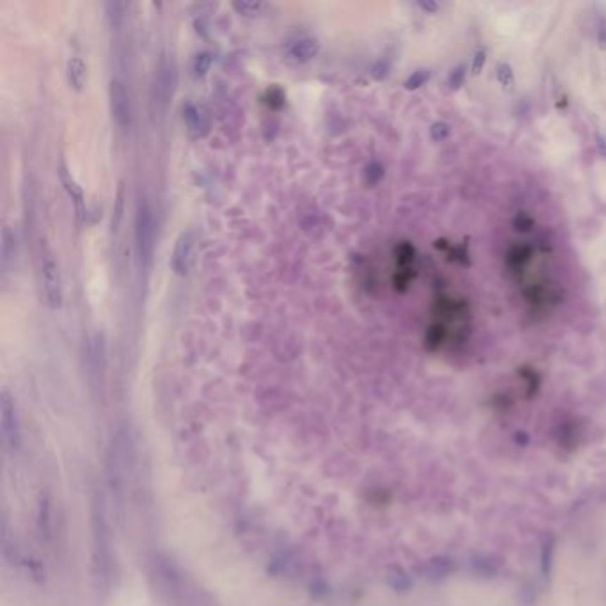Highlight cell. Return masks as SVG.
<instances>
[{"mask_svg":"<svg viewBox=\"0 0 606 606\" xmlns=\"http://www.w3.org/2000/svg\"><path fill=\"white\" fill-rule=\"evenodd\" d=\"M321 52V41L313 36H301V38L290 39L285 46L286 59L295 65H304L315 59Z\"/></svg>","mask_w":606,"mask_h":606,"instance_id":"30bf717a","label":"cell"},{"mask_svg":"<svg viewBox=\"0 0 606 606\" xmlns=\"http://www.w3.org/2000/svg\"><path fill=\"white\" fill-rule=\"evenodd\" d=\"M212 63H214V57L210 52H200L196 53L193 60V72L196 77H205L210 70Z\"/></svg>","mask_w":606,"mask_h":606,"instance_id":"7402d4cb","label":"cell"},{"mask_svg":"<svg viewBox=\"0 0 606 606\" xmlns=\"http://www.w3.org/2000/svg\"><path fill=\"white\" fill-rule=\"evenodd\" d=\"M134 466V441L129 427H120L112 434L107 450V484L117 508H123L124 491Z\"/></svg>","mask_w":606,"mask_h":606,"instance_id":"7a4b0ae2","label":"cell"},{"mask_svg":"<svg viewBox=\"0 0 606 606\" xmlns=\"http://www.w3.org/2000/svg\"><path fill=\"white\" fill-rule=\"evenodd\" d=\"M183 121L187 124V130L191 136L203 137L208 132V116L205 114L203 107L196 105V103H188L183 107Z\"/></svg>","mask_w":606,"mask_h":606,"instance_id":"5bb4252c","label":"cell"},{"mask_svg":"<svg viewBox=\"0 0 606 606\" xmlns=\"http://www.w3.org/2000/svg\"><path fill=\"white\" fill-rule=\"evenodd\" d=\"M416 8L423 9V11L429 13V15H434V13L439 9V4H437V2H416Z\"/></svg>","mask_w":606,"mask_h":606,"instance_id":"d6a6232c","label":"cell"},{"mask_svg":"<svg viewBox=\"0 0 606 606\" xmlns=\"http://www.w3.org/2000/svg\"><path fill=\"white\" fill-rule=\"evenodd\" d=\"M194 231L193 230H183L180 233V237L176 238V244H174L173 258H171V267H173L174 274L176 276H187L191 271V262H193V251H194Z\"/></svg>","mask_w":606,"mask_h":606,"instance_id":"9c48e42d","label":"cell"},{"mask_svg":"<svg viewBox=\"0 0 606 606\" xmlns=\"http://www.w3.org/2000/svg\"><path fill=\"white\" fill-rule=\"evenodd\" d=\"M429 79H430V70L420 68L407 77L406 82H404V87H406L407 91H416L422 86H425V84L429 82Z\"/></svg>","mask_w":606,"mask_h":606,"instance_id":"44dd1931","label":"cell"},{"mask_svg":"<svg viewBox=\"0 0 606 606\" xmlns=\"http://www.w3.org/2000/svg\"><path fill=\"white\" fill-rule=\"evenodd\" d=\"M498 82L501 84L503 87H507V89H512L514 84H516V80H514V72L512 68L508 65H500L498 66Z\"/></svg>","mask_w":606,"mask_h":606,"instance_id":"83f0119b","label":"cell"},{"mask_svg":"<svg viewBox=\"0 0 606 606\" xmlns=\"http://www.w3.org/2000/svg\"><path fill=\"white\" fill-rule=\"evenodd\" d=\"M416 278V272L414 269H399V272L395 274V286L399 292H406L409 288L411 281Z\"/></svg>","mask_w":606,"mask_h":606,"instance_id":"4316f807","label":"cell"},{"mask_svg":"<svg viewBox=\"0 0 606 606\" xmlns=\"http://www.w3.org/2000/svg\"><path fill=\"white\" fill-rule=\"evenodd\" d=\"M59 180L63 188L66 191L70 198H72L73 205H75L77 215H82V207H84V191L79 185V181L75 180V176L72 174V171L68 169L65 160H60L59 164Z\"/></svg>","mask_w":606,"mask_h":606,"instance_id":"4fadbf2b","label":"cell"},{"mask_svg":"<svg viewBox=\"0 0 606 606\" xmlns=\"http://www.w3.org/2000/svg\"><path fill=\"white\" fill-rule=\"evenodd\" d=\"M385 178V167L380 166L379 162H372L366 166L365 169V183L368 185V187H373V185L379 183L380 180Z\"/></svg>","mask_w":606,"mask_h":606,"instance_id":"d4e9b609","label":"cell"},{"mask_svg":"<svg viewBox=\"0 0 606 606\" xmlns=\"http://www.w3.org/2000/svg\"><path fill=\"white\" fill-rule=\"evenodd\" d=\"M0 436L8 452H16L22 446V430H20L18 411L15 399L8 388L0 392Z\"/></svg>","mask_w":606,"mask_h":606,"instance_id":"52a82bcc","label":"cell"},{"mask_svg":"<svg viewBox=\"0 0 606 606\" xmlns=\"http://www.w3.org/2000/svg\"><path fill=\"white\" fill-rule=\"evenodd\" d=\"M446 336H449V329L444 328V324H439V322L430 324L425 333V347L429 350H437L446 342Z\"/></svg>","mask_w":606,"mask_h":606,"instance_id":"ac0fdd59","label":"cell"},{"mask_svg":"<svg viewBox=\"0 0 606 606\" xmlns=\"http://www.w3.org/2000/svg\"><path fill=\"white\" fill-rule=\"evenodd\" d=\"M598 43L601 49L606 50V25H602V23L599 25V30H598Z\"/></svg>","mask_w":606,"mask_h":606,"instance_id":"836d02e7","label":"cell"},{"mask_svg":"<svg viewBox=\"0 0 606 606\" xmlns=\"http://www.w3.org/2000/svg\"><path fill=\"white\" fill-rule=\"evenodd\" d=\"M450 134H452V129H450V124L444 123V121H436V123L430 124V139H432L434 143H443V141L449 139Z\"/></svg>","mask_w":606,"mask_h":606,"instance_id":"cb8c5ba5","label":"cell"},{"mask_svg":"<svg viewBox=\"0 0 606 606\" xmlns=\"http://www.w3.org/2000/svg\"><path fill=\"white\" fill-rule=\"evenodd\" d=\"M66 79H68L70 87L77 93L86 87L87 82V66L80 57H72L66 63Z\"/></svg>","mask_w":606,"mask_h":606,"instance_id":"9a60e30c","label":"cell"},{"mask_svg":"<svg viewBox=\"0 0 606 606\" xmlns=\"http://www.w3.org/2000/svg\"><path fill=\"white\" fill-rule=\"evenodd\" d=\"M38 531L41 539L49 541L52 537V507H50V500L46 494L39 496L38 501Z\"/></svg>","mask_w":606,"mask_h":606,"instance_id":"e0dca14e","label":"cell"},{"mask_svg":"<svg viewBox=\"0 0 606 606\" xmlns=\"http://www.w3.org/2000/svg\"><path fill=\"white\" fill-rule=\"evenodd\" d=\"M38 271L39 283H41L43 297L50 309L63 308V278H60L59 262L56 258V252L52 251L45 240H39L38 244Z\"/></svg>","mask_w":606,"mask_h":606,"instance_id":"3957f363","label":"cell"},{"mask_svg":"<svg viewBox=\"0 0 606 606\" xmlns=\"http://www.w3.org/2000/svg\"><path fill=\"white\" fill-rule=\"evenodd\" d=\"M531 258H534V245L528 244V242H516L508 247L507 254H505V265H507L508 272L517 274L530 264Z\"/></svg>","mask_w":606,"mask_h":606,"instance_id":"7c38bea8","label":"cell"},{"mask_svg":"<svg viewBox=\"0 0 606 606\" xmlns=\"http://www.w3.org/2000/svg\"><path fill=\"white\" fill-rule=\"evenodd\" d=\"M388 581L393 588H397V591L409 587V584H407V580L404 578L402 572H392V574H389V578H388Z\"/></svg>","mask_w":606,"mask_h":606,"instance_id":"4dcf8cb0","label":"cell"},{"mask_svg":"<svg viewBox=\"0 0 606 606\" xmlns=\"http://www.w3.org/2000/svg\"><path fill=\"white\" fill-rule=\"evenodd\" d=\"M109 103L110 112H112L114 121L121 129H129L132 124V98H130V91L127 84L121 79L114 77L109 82Z\"/></svg>","mask_w":606,"mask_h":606,"instance_id":"ba28073f","label":"cell"},{"mask_svg":"<svg viewBox=\"0 0 606 606\" xmlns=\"http://www.w3.org/2000/svg\"><path fill=\"white\" fill-rule=\"evenodd\" d=\"M464 82H466V66L457 65L456 68L450 72L449 79H446V84H449V87L452 91H459Z\"/></svg>","mask_w":606,"mask_h":606,"instance_id":"484cf974","label":"cell"},{"mask_svg":"<svg viewBox=\"0 0 606 606\" xmlns=\"http://www.w3.org/2000/svg\"><path fill=\"white\" fill-rule=\"evenodd\" d=\"M103 11H105V20L112 30H120L127 22V11H129V4L124 0H107L103 4Z\"/></svg>","mask_w":606,"mask_h":606,"instance_id":"2e32d148","label":"cell"},{"mask_svg":"<svg viewBox=\"0 0 606 606\" xmlns=\"http://www.w3.org/2000/svg\"><path fill=\"white\" fill-rule=\"evenodd\" d=\"M486 60H487L486 50H478L473 57V63H471V73H473V75H480L484 70V65H486Z\"/></svg>","mask_w":606,"mask_h":606,"instance_id":"f546056e","label":"cell"},{"mask_svg":"<svg viewBox=\"0 0 606 606\" xmlns=\"http://www.w3.org/2000/svg\"><path fill=\"white\" fill-rule=\"evenodd\" d=\"M388 70H389V63L386 59L379 60L375 66H373V77L375 79H385L386 75H388Z\"/></svg>","mask_w":606,"mask_h":606,"instance_id":"1f68e13d","label":"cell"},{"mask_svg":"<svg viewBox=\"0 0 606 606\" xmlns=\"http://www.w3.org/2000/svg\"><path fill=\"white\" fill-rule=\"evenodd\" d=\"M18 252H20L18 235H16V231L13 230L11 226L6 224V226L2 228V235H0V267H2V272H4V274H8V272L16 265Z\"/></svg>","mask_w":606,"mask_h":606,"instance_id":"8fae6325","label":"cell"},{"mask_svg":"<svg viewBox=\"0 0 606 606\" xmlns=\"http://www.w3.org/2000/svg\"><path fill=\"white\" fill-rule=\"evenodd\" d=\"M91 534H93V562L94 574L102 587H109L112 580V534L107 516L105 494L96 491L91 501Z\"/></svg>","mask_w":606,"mask_h":606,"instance_id":"6da1fadb","label":"cell"},{"mask_svg":"<svg viewBox=\"0 0 606 606\" xmlns=\"http://www.w3.org/2000/svg\"><path fill=\"white\" fill-rule=\"evenodd\" d=\"M86 375L94 395L103 397L107 377V338L103 331H94L86 345Z\"/></svg>","mask_w":606,"mask_h":606,"instance_id":"5b68a950","label":"cell"},{"mask_svg":"<svg viewBox=\"0 0 606 606\" xmlns=\"http://www.w3.org/2000/svg\"><path fill=\"white\" fill-rule=\"evenodd\" d=\"M134 244H136L137 262L141 269H150L155 254V244H157V221L155 212L146 200H141L136 210V221H134Z\"/></svg>","mask_w":606,"mask_h":606,"instance_id":"277c9868","label":"cell"},{"mask_svg":"<svg viewBox=\"0 0 606 606\" xmlns=\"http://www.w3.org/2000/svg\"><path fill=\"white\" fill-rule=\"evenodd\" d=\"M176 65L171 57H162L155 68L153 80H151V102L155 110L166 112L176 89Z\"/></svg>","mask_w":606,"mask_h":606,"instance_id":"8992f818","label":"cell"},{"mask_svg":"<svg viewBox=\"0 0 606 606\" xmlns=\"http://www.w3.org/2000/svg\"><path fill=\"white\" fill-rule=\"evenodd\" d=\"M271 6L267 2H249V0H242V2H233V9L242 16L247 18H257V16H264Z\"/></svg>","mask_w":606,"mask_h":606,"instance_id":"d6986e66","label":"cell"},{"mask_svg":"<svg viewBox=\"0 0 606 606\" xmlns=\"http://www.w3.org/2000/svg\"><path fill=\"white\" fill-rule=\"evenodd\" d=\"M397 262H399L400 269H409L413 265L414 257H416V251H414L413 245L409 242H402V244L397 245L395 249Z\"/></svg>","mask_w":606,"mask_h":606,"instance_id":"ffe728a7","label":"cell"},{"mask_svg":"<svg viewBox=\"0 0 606 606\" xmlns=\"http://www.w3.org/2000/svg\"><path fill=\"white\" fill-rule=\"evenodd\" d=\"M123 212H124V201H123V183H121L120 191H117L116 207H114V215H112V230L114 231H116L117 226H120L121 219H123Z\"/></svg>","mask_w":606,"mask_h":606,"instance_id":"f1b7e54d","label":"cell"},{"mask_svg":"<svg viewBox=\"0 0 606 606\" xmlns=\"http://www.w3.org/2000/svg\"><path fill=\"white\" fill-rule=\"evenodd\" d=\"M512 226L517 233H530L535 226V219L528 212H517L512 219Z\"/></svg>","mask_w":606,"mask_h":606,"instance_id":"603a6c76","label":"cell"}]
</instances>
